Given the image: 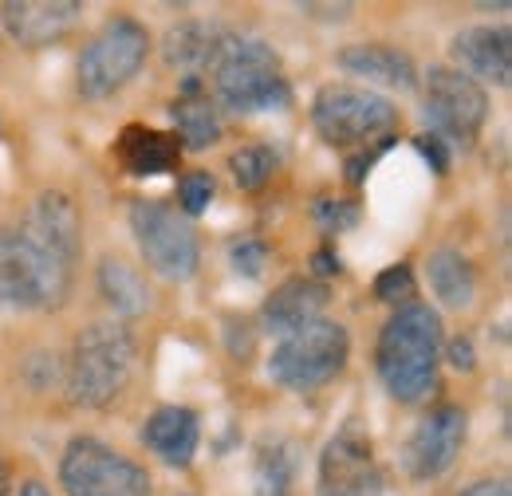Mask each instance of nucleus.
Wrapping results in <instances>:
<instances>
[{"instance_id": "nucleus-13", "label": "nucleus", "mask_w": 512, "mask_h": 496, "mask_svg": "<svg viewBox=\"0 0 512 496\" xmlns=\"http://www.w3.org/2000/svg\"><path fill=\"white\" fill-rule=\"evenodd\" d=\"M79 16H83L79 0H8V4H0V20L20 48L60 44Z\"/></svg>"}, {"instance_id": "nucleus-27", "label": "nucleus", "mask_w": 512, "mask_h": 496, "mask_svg": "<svg viewBox=\"0 0 512 496\" xmlns=\"http://www.w3.org/2000/svg\"><path fill=\"white\" fill-rule=\"evenodd\" d=\"M229 260H233L237 276L256 280L264 272V264H268V248H264V241H256V237H241L237 245L229 248Z\"/></svg>"}, {"instance_id": "nucleus-26", "label": "nucleus", "mask_w": 512, "mask_h": 496, "mask_svg": "<svg viewBox=\"0 0 512 496\" xmlns=\"http://www.w3.org/2000/svg\"><path fill=\"white\" fill-rule=\"evenodd\" d=\"M410 296H414V272H410V264H390V268H383L375 276V300L402 308V304H410Z\"/></svg>"}, {"instance_id": "nucleus-22", "label": "nucleus", "mask_w": 512, "mask_h": 496, "mask_svg": "<svg viewBox=\"0 0 512 496\" xmlns=\"http://www.w3.org/2000/svg\"><path fill=\"white\" fill-rule=\"evenodd\" d=\"M300 469V449L292 441H264L256 449L253 485L256 496H292Z\"/></svg>"}, {"instance_id": "nucleus-5", "label": "nucleus", "mask_w": 512, "mask_h": 496, "mask_svg": "<svg viewBox=\"0 0 512 496\" xmlns=\"http://www.w3.org/2000/svg\"><path fill=\"white\" fill-rule=\"evenodd\" d=\"M312 126L327 146H379L390 142V130L398 126V107L371 91V87H355V83H327L312 99Z\"/></svg>"}, {"instance_id": "nucleus-31", "label": "nucleus", "mask_w": 512, "mask_h": 496, "mask_svg": "<svg viewBox=\"0 0 512 496\" xmlns=\"http://www.w3.org/2000/svg\"><path fill=\"white\" fill-rule=\"evenodd\" d=\"M312 268H316V276H339L343 272V260H339V252L320 248V252H312Z\"/></svg>"}, {"instance_id": "nucleus-9", "label": "nucleus", "mask_w": 512, "mask_h": 496, "mask_svg": "<svg viewBox=\"0 0 512 496\" xmlns=\"http://www.w3.org/2000/svg\"><path fill=\"white\" fill-rule=\"evenodd\" d=\"M60 485L67 496H150V473L99 437H71L60 457Z\"/></svg>"}, {"instance_id": "nucleus-14", "label": "nucleus", "mask_w": 512, "mask_h": 496, "mask_svg": "<svg viewBox=\"0 0 512 496\" xmlns=\"http://www.w3.org/2000/svg\"><path fill=\"white\" fill-rule=\"evenodd\" d=\"M457 71L469 75L473 83H493V87H509L512 79V36L509 28H493V24H477L453 36L449 44Z\"/></svg>"}, {"instance_id": "nucleus-23", "label": "nucleus", "mask_w": 512, "mask_h": 496, "mask_svg": "<svg viewBox=\"0 0 512 496\" xmlns=\"http://www.w3.org/2000/svg\"><path fill=\"white\" fill-rule=\"evenodd\" d=\"M174 123H178V142L186 150H209L221 138V111L201 95V91H186L174 103Z\"/></svg>"}, {"instance_id": "nucleus-29", "label": "nucleus", "mask_w": 512, "mask_h": 496, "mask_svg": "<svg viewBox=\"0 0 512 496\" xmlns=\"http://www.w3.org/2000/svg\"><path fill=\"white\" fill-rule=\"evenodd\" d=\"M414 146H418V154L430 162V170H434V174H449V146L442 142V138L422 134V138H414Z\"/></svg>"}, {"instance_id": "nucleus-17", "label": "nucleus", "mask_w": 512, "mask_h": 496, "mask_svg": "<svg viewBox=\"0 0 512 496\" xmlns=\"http://www.w3.org/2000/svg\"><path fill=\"white\" fill-rule=\"evenodd\" d=\"M115 154H119V162H123V170L130 178H158V174H174L178 170L182 142L174 134H166V130L134 123L119 134Z\"/></svg>"}, {"instance_id": "nucleus-10", "label": "nucleus", "mask_w": 512, "mask_h": 496, "mask_svg": "<svg viewBox=\"0 0 512 496\" xmlns=\"http://www.w3.org/2000/svg\"><path fill=\"white\" fill-rule=\"evenodd\" d=\"M426 123L430 134L446 146H473L489 119V95L481 83L461 75L457 67H430L426 71Z\"/></svg>"}, {"instance_id": "nucleus-24", "label": "nucleus", "mask_w": 512, "mask_h": 496, "mask_svg": "<svg viewBox=\"0 0 512 496\" xmlns=\"http://www.w3.org/2000/svg\"><path fill=\"white\" fill-rule=\"evenodd\" d=\"M229 170H233V182L245 189V193H256L272 182L276 174V154L268 146H241L229 154Z\"/></svg>"}, {"instance_id": "nucleus-18", "label": "nucleus", "mask_w": 512, "mask_h": 496, "mask_svg": "<svg viewBox=\"0 0 512 496\" xmlns=\"http://www.w3.org/2000/svg\"><path fill=\"white\" fill-rule=\"evenodd\" d=\"M339 67L367 83H383V87H398V91H410L418 83L414 60L390 44H347L339 52Z\"/></svg>"}, {"instance_id": "nucleus-30", "label": "nucleus", "mask_w": 512, "mask_h": 496, "mask_svg": "<svg viewBox=\"0 0 512 496\" xmlns=\"http://www.w3.org/2000/svg\"><path fill=\"white\" fill-rule=\"evenodd\" d=\"M442 351H446L449 363H453L457 371H473V367H477V351H473V343H469L465 335H457V339L442 343Z\"/></svg>"}, {"instance_id": "nucleus-7", "label": "nucleus", "mask_w": 512, "mask_h": 496, "mask_svg": "<svg viewBox=\"0 0 512 496\" xmlns=\"http://www.w3.org/2000/svg\"><path fill=\"white\" fill-rule=\"evenodd\" d=\"M150 56V32L146 24H138L134 16H115L107 20L87 48L79 52L75 63V87L83 99H107L115 91H123L130 79L142 71V63Z\"/></svg>"}, {"instance_id": "nucleus-2", "label": "nucleus", "mask_w": 512, "mask_h": 496, "mask_svg": "<svg viewBox=\"0 0 512 496\" xmlns=\"http://www.w3.org/2000/svg\"><path fill=\"white\" fill-rule=\"evenodd\" d=\"M442 315L430 304H402L383 323L375 343V371L394 402H426L438 390Z\"/></svg>"}, {"instance_id": "nucleus-19", "label": "nucleus", "mask_w": 512, "mask_h": 496, "mask_svg": "<svg viewBox=\"0 0 512 496\" xmlns=\"http://www.w3.org/2000/svg\"><path fill=\"white\" fill-rule=\"evenodd\" d=\"M95 284H99V296L107 300V308L123 319L146 315L154 308V292H150L146 276L123 256H103L95 268Z\"/></svg>"}, {"instance_id": "nucleus-34", "label": "nucleus", "mask_w": 512, "mask_h": 496, "mask_svg": "<svg viewBox=\"0 0 512 496\" xmlns=\"http://www.w3.org/2000/svg\"><path fill=\"white\" fill-rule=\"evenodd\" d=\"M8 493V465H4V461H0V496Z\"/></svg>"}, {"instance_id": "nucleus-4", "label": "nucleus", "mask_w": 512, "mask_h": 496, "mask_svg": "<svg viewBox=\"0 0 512 496\" xmlns=\"http://www.w3.org/2000/svg\"><path fill=\"white\" fill-rule=\"evenodd\" d=\"M134 359H138V347H134L127 323L99 319L83 327L67 355V398L83 410L111 406L130 386Z\"/></svg>"}, {"instance_id": "nucleus-3", "label": "nucleus", "mask_w": 512, "mask_h": 496, "mask_svg": "<svg viewBox=\"0 0 512 496\" xmlns=\"http://www.w3.org/2000/svg\"><path fill=\"white\" fill-rule=\"evenodd\" d=\"M213 79V107H225L233 115H260V111H284L292 103V87L284 79L280 56L253 36L229 32L217 60L209 67Z\"/></svg>"}, {"instance_id": "nucleus-28", "label": "nucleus", "mask_w": 512, "mask_h": 496, "mask_svg": "<svg viewBox=\"0 0 512 496\" xmlns=\"http://www.w3.org/2000/svg\"><path fill=\"white\" fill-rule=\"evenodd\" d=\"M316 221L323 233H343L359 221V205L355 201H320L316 205Z\"/></svg>"}, {"instance_id": "nucleus-11", "label": "nucleus", "mask_w": 512, "mask_h": 496, "mask_svg": "<svg viewBox=\"0 0 512 496\" xmlns=\"http://www.w3.org/2000/svg\"><path fill=\"white\" fill-rule=\"evenodd\" d=\"M386 477L375 445L355 422H347L320 453V496H383Z\"/></svg>"}, {"instance_id": "nucleus-15", "label": "nucleus", "mask_w": 512, "mask_h": 496, "mask_svg": "<svg viewBox=\"0 0 512 496\" xmlns=\"http://www.w3.org/2000/svg\"><path fill=\"white\" fill-rule=\"evenodd\" d=\"M323 308H327V284L312 280V276H292L280 288H272V296L264 300L260 327L276 339H288L300 327L323 319Z\"/></svg>"}, {"instance_id": "nucleus-8", "label": "nucleus", "mask_w": 512, "mask_h": 496, "mask_svg": "<svg viewBox=\"0 0 512 496\" xmlns=\"http://www.w3.org/2000/svg\"><path fill=\"white\" fill-rule=\"evenodd\" d=\"M130 233L142 248V260L154 276L170 284H186L201 268V245L193 225L170 209L166 201H134L130 205Z\"/></svg>"}, {"instance_id": "nucleus-32", "label": "nucleus", "mask_w": 512, "mask_h": 496, "mask_svg": "<svg viewBox=\"0 0 512 496\" xmlns=\"http://www.w3.org/2000/svg\"><path fill=\"white\" fill-rule=\"evenodd\" d=\"M457 496H509V481H473L469 489H461Z\"/></svg>"}, {"instance_id": "nucleus-25", "label": "nucleus", "mask_w": 512, "mask_h": 496, "mask_svg": "<svg viewBox=\"0 0 512 496\" xmlns=\"http://www.w3.org/2000/svg\"><path fill=\"white\" fill-rule=\"evenodd\" d=\"M213 193H217V182H213V174H209V170H190V174H186V178L178 182V201H182V217H201V213L209 209Z\"/></svg>"}, {"instance_id": "nucleus-33", "label": "nucleus", "mask_w": 512, "mask_h": 496, "mask_svg": "<svg viewBox=\"0 0 512 496\" xmlns=\"http://www.w3.org/2000/svg\"><path fill=\"white\" fill-rule=\"evenodd\" d=\"M12 496H52V493H48V485H40V481H24Z\"/></svg>"}, {"instance_id": "nucleus-20", "label": "nucleus", "mask_w": 512, "mask_h": 496, "mask_svg": "<svg viewBox=\"0 0 512 496\" xmlns=\"http://www.w3.org/2000/svg\"><path fill=\"white\" fill-rule=\"evenodd\" d=\"M225 28H217V24H205V20H186V24H178V28H170L166 32V44H162V56L170 67H182L186 71V79H197L201 71H209L213 60H217V52H221V44H225Z\"/></svg>"}, {"instance_id": "nucleus-6", "label": "nucleus", "mask_w": 512, "mask_h": 496, "mask_svg": "<svg viewBox=\"0 0 512 496\" xmlns=\"http://www.w3.org/2000/svg\"><path fill=\"white\" fill-rule=\"evenodd\" d=\"M351 359V335L335 319H316L300 327L296 335L280 339L272 359H268V378L284 390L308 394L320 390L331 378H339Z\"/></svg>"}, {"instance_id": "nucleus-16", "label": "nucleus", "mask_w": 512, "mask_h": 496, "mask_svg": "<svg viewBox=\"0 0 512 496\" xmlns=\"http://www.w3.org/2000/svg\"><path fill=\"white\" fill-rule=\"evenodd\" d=\"M142 445L162 457L174 469H186L197 453L201 441V418L193 414L190 406H158L146 422H142Z\"/></svg>"}, {"instance_id": "nucleus-1", "label": "nucleus", "mask_w": 512, "mask_h": 496, "mask_svg": "<svg viewBox=\"0 0 512 496\" xmlns=\"http://www.w3.org/2000/svg\"><path fill=\"white\" fill-rule=\"evenodd\" d=\"M83 221L64 189H44L16 229H0V304L16 311L60 308L71 296Z\"/></svg>"}, {"instance_id": "nucleus-21", "label": "nucleus", "mask_w": 512, "mask_h": 496, "mask_svg": "<svg viewBox=\"0 0 512 496\" xmlns=\"http://www.w3.org/2000/svg\"><path fill=\"white\" fill-rule=\"evenodd\" d=\"M426 280H430V292L453 311L473 308L477 300V272H473V260L457 248H434L430 260H426Z\"/></svg>"}, {"instance_id": "nucleus-12", "label": "nucleus", "mask_w": 512, "mask_h": 496, "mask_svg": "<svg viewBox=\"0 0 512 496\" xmlns=\"http://www.w3.org/2000/svg\"><path fill=\"white\" fill-rule=\"evenodd\" d=\"M465 445V410L461 406H434L414 434L406 437L402 449V469L410 481H438L446 477Z\"/></svg>"}]
</instances>
